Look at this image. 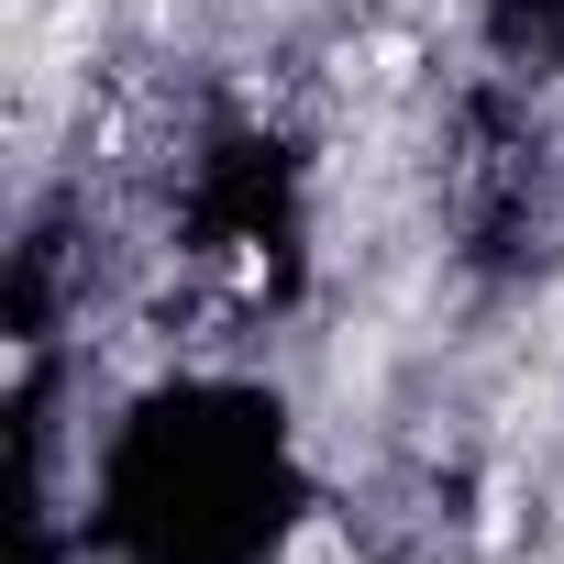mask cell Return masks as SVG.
<instances>
[{
	"mask_svg": "<svg viewBox=\"0 0 564 564\" xmlns=\"http://www.w3.org/2000/svg\"><path fill=\"white\" fill-rule=\"evenodd\" d=\"M276 564H355V553H344V531H333V520H311L289 553H276Z\"/></svg>",
	"mask_w": 564,
	"mask_h": 564,
	"instance_id": "cell-1",
	"label": "cell"
}]
</instances>
